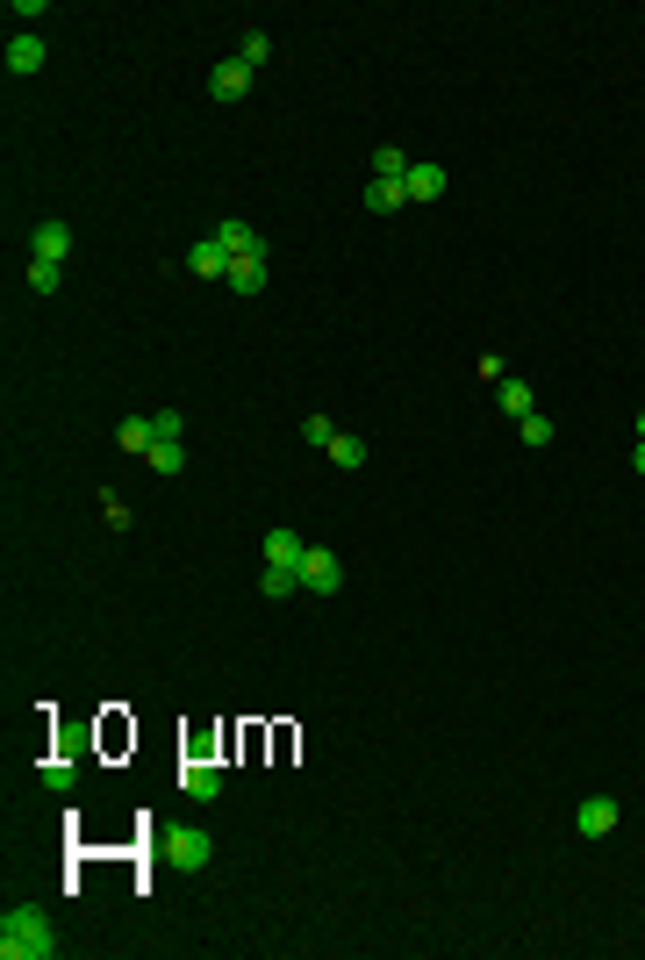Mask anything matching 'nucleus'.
<instances>
[{"instance_id":"obj_1","label":"nucleus","mask_w":645,"mask_h":960,"mask_svg":"<svg viewBox=\"0 0 645 960\" xmlns=\"http://www.w3.org/2000/svg\"><path fill=\"white\" fill-rule=\"evenodd\" d=\"M58 953V932L43 910H8L0 918V960H51Z\"/></svg>"},{"instance_id":"obj_2","label":"nucleus","mask_w":645,"mask_h":960,"mask_svg":"<svg viewBox=\"0 0 645 960\" xmlns=\"http://www.w3.org/2000/svg\"><path fill=\"white\" fill-rule=\"evenodd\" d=\"M208 832H194V824H187V832H158V860L165 867H187V875H194V867H208Z\"/></svg>"},{"instance_id":"obj_3","label":"nucleus","mask_w":645,"mask_h":960,"mask_svg":"<svg viewBox=\"0 0 645 960\" xmlns=\"http://www.w3.org/2000/svg\"><path fill=\"white\" fill-rule=\"evenodd\" d=\"M301 588H309V595H337L344 588V559L330 545H309V559H301Z\"/></svg>"},{"instance_id":"obj_4","label":"nucleus","mask_w":645,"mask_h":960,"mask_svg":"<svg viewBox=\"0 0 645 960\" xmlns=\"http://www.w3.org/2000/svg\"><path fill=\"white\" fill-rule=\"evenodd\" d=\"M29 251H36V258H51V266H65V251H72V223H65V215H43L36 237H29Z\"/></svg>"},{"instance_id":"obj_5","label":"nucleus","mask_w":645,"mask_h":960,"mask_svg":"<svg viewBox=\"0 0 645 960\" xmlns=\"http://www.w3.org/2000/svg\"><path fill=\"white\" fill-rule=\"evenodd\" d=\"M617 817H624V810H617V796H588V803L574 810L581 839H610V832H617Z\"/></svg>"},{"instance_id":"obj_6","label":"nucleus","mask_w":645,"mask_h":960,"mask_svg":"<svg viewBox=\"0 0 645 960\" xmlns=\"http://www.w3.org/2000/svg\"><path fill=\"white\" fill-rule=\"evenodd\" d=\"M208 94H215V101H244V94H251V65H244V58H223V65L208 72Z\"/></svg>"},{"instance_id":"obj_7","label":"nucleus","mask_w":645,"mask_h":960,"mask_svg":"<svg viewBox=\"0 0 645 960\" xmlns=\"http://www.w3.org/2000/svg\"><path fill=\"white\" fill-rule=\"evenodd\" d=\"M402 194H409V201H445V165L416 158V165L402 172Z\"/></svg>"},{"instance_id":"obj_8","label":"nucleus","mask_w":645,"mask_h":960,"mask_svg":"<svg viewBox=\"0 0 645 960\" xmlns=\"http://www.w3.org/2000/svg\"><path fill=\"white\" fill-rule=\"evenodd\" d=\"M180 789H187L194 803H215V796H223V767H208V760H187V767H180Z\"/></svg>"},{"instance_id":"obj_9","label":"nucleus","mask_w":645,"mask_h":960,"mask_svg":"<svg viewBox=\"0 0 645 960\" xmlns=\"http://www.w3.org/2000/svg\"><path fill=\"white\" fill-rule=\"evenodd\" d=\"M187 273H201V280H230V251L215 244V237H201V244L187 251Z\"/></svg>"},{"instance_id":"obj_10","label":"nucleus","mask_w":645,"mask_h":960,"mask_svg":"<svg viewBox=\"0 0 645 960\" xmlns=\"http://www.w3.org/2000/svg\"><path fill=\"white\" fill-rule=\"evenodd\" d=\"M301 559H309L301 531H287V523H280V531H266V566H294V574H301Z\"/></svg>"},{"instance_id":"obj_11","label":"nucleus","mask_w":645,"mask_h":960,"mask_svg":"<svg viewBox=\"0 0 645 960\" xmlns=\"http://www.w3.org/2000/svg\"><path fill=\"white\" fill-rule=\"evenodd\" d=\"M43 58H51V51H43V36H8V72H43Z\"/></svg>"},{"instance_id":"obj_12","label":"nucleus","mask_w":645,"mask_h":960,"mask_svg":"<svg viewBox=\"0 0 645 960\" xmlns=\"http://www.w3.org/2000/svg\"><path fill=\"white\" fill-rule=\"evenodd\" d=\"M359 201H366V215H395L409 194H402V180H366V187H359Z\"/></svg>"},{"instance_id":"obj_13","label":"nucleus","mask_w":645,"mask_h":960,"mask_svg":"<svg viewBox=\"0 0 645 960\" xmlns=\"http://www.w3.org/2000/svg\"><path fill=\"white\" fill-rule=\"evenodd\" d=\"M215 244H223L230 258H251V251H266V244H258V230H251V223H237V215H230V223H215Z\"/></svg>"},{"instance_id":"obj_14","label":"nucleus","mask_w":645,"mask_h":960,"mask_svg":"<svg viewBox=\"0 0 645 960\" xmlns=\"http://www.w3.org/2000/svg\"><path fill=\"white\" fill-rule=\"evenodd\" d=\"M230 287L251 301L258 287H266V251H251V258H230Z\"/></svg>"},{"instance_id":"obj_15","label":"nucleus","mask_w":645,"mask_h":960,"mask_svg":"<svg viewBox=\"0 0 645 960\" xmlns=\"http://www.w3.org/2000/svg\"><path fill=\"white\" fill-rule=\"evenodd\" d=\"M258 595L287 602V595H301V574H294V566H266V574H258Z\"/></svg>"},{"instance_id":"obj_16","label":"nucleus","mask_w":645,"mask_h":960,"mask_svg":"<svg viewBox=\"0 0 645 960\" xmlns=\"http://www.w3.org/2000/svg\"><path fill=\"white\" fill-rule=\"evenodd\" d=\"M495 402H502L509 416H531V409H538V402H531V387H524V380H516V373H509V380L495 387Z\"/></svg>"},{"instance_id":"obj_17","label":"nucleus","mask_w":645,"mask_h":960,"mask_svg":"<svg viewBox=\"0 0 645 960\" xmlns=\"http://www.w3.org/2000/svg\"><path fill=\"white\" fill-rule=\"evenodd\" d=\"M115 445H122V452H151V445H158V438H151V416H129V423L115 430Z\"/></svg>"},{"instance_id":"obj_18","label":"nucleus","mask_w":645,"mask_h":960,"mask_svg":"<svg viewBox=\"0 0 645 960\" xmlns=\"http://www.w3.org/2000/svg\"><path fill=\"white\" fill-rule=\"evenodd\" d=\"M237 58H244V65L258 72V65L273 58V36H266V29H244V43H237Z\"/></svg>"},{"instance_id":"obj_19","label":"nucleus","mask_w":645,"mask_h":960,"mask_svg":"<svg viewBox=\"0 0 645 960\" xmlns=\"http://www.w3.org/2000/svg\"><path fill=\"white\" fill-rule=\"evenodd\" d=\"M151 438H158V445H180V438H187V416H180V409H158V416H151Z\"/></svg>"},{"instance_id":"obj_20","label":"nucleus","mask_w":645,"mask_h":960,"mask_svg":"<svg viewBox=\"0 0 645 960\" xmlns=\"http://www.w3.org/2000/svg\"><path fill=\"white\" fill-rule=\"evenodd\" d=\"M409 165H416L409 151H395V144H387V151H373V180H402Z\"/></svg>"},{"instance_id":"obj_21","label":"nucleus","mask_w":645,"mask_h":960,"mask_svg":"<svg viewBox=\"0 0 645 960\" xmlns=\"http://www.w3.org/2000/svg\"><path fill=\"white\" fill-rule=\"evenodd\" d=\"M65 266H51V258H29V294H58Z\"/></svg>"},{"instance_id":"obj_22","label":"nucleus","mask_w":645,"mask_h":960,"mask_svg":"<svg viewBox=\"0 0 645 960\" xmlns=\"http://www.w3.org/2000/svg\"><path fill=\"white\" fill-rule=\"evenodd\" d=\"M516 438H524L531 452H545V445H552V423H545V416L531 409V416H516Z\"/></svg>"},{"instance_id":"obj_23","label":"nucleus","mask_w":645,"mask_h":960,"mask_svg":"<svg viewBox=\"0 0 645 960\" xmlns=\"http://www.w3.org/2000/svg\"><path fill=\"white\" fill-rule=\"evenodd\" d=\"M323 452H330L337 466H366V445H359V438H344V430H337V438H330Z\"/></svg>"},{"instance_id":"obj_24","label":"nucleus","mask_w":645,"mask_h":960,"mask_svg":"<svg viewBox=\"0 0 645 960\" xmlns=\"http://www.w3.org/2000/svg\"><path fill=\"white\" fill-rule=\"evenodd\" d=\"M144 459H151L158 473H180V466H187V445H151Z\"/></svg>"},{"instance_id":"obj_25","label":"nucleus","mask_w":645,"mask_h":960,"mask_svg":"<svg viewBox=\"0 0 645 960\" xmlns=\"http://www.w3.org/2000/svg\"><path fill=\"white\" fill-rule=\"evenodd\" d=\"M301 438H309V445H330L337 423H330V416H309V423H301Z\"/></svg>"},{"instance_id":"obj_26","label":"nucleus","mask_w":645,"mask_h":960,"mask_svg":"<svg viewBox=\"0 0 645 960\" xmlns=\"http://www.w3.org/2000/svg\"><path fill=\"white\" fill-rule=\"evenodd\" d=\"M72 774H79V767H65V760H51V767H43V789H58V796H65V789H72Z\"/></svg>"},{"instance_id":"obj_27","label":"nucleus","mask_w":645,"mask_h":960,"mask_svg":"<svg viewBox=\"0 0 645 960\" xmlns=\"http://www.w3.org/2000/svg\"><path fill=\"white\" fill-rule=\"evenodd\" d=\"M481 380H495V387H502V380H509V359H502V352H488V359H481Z\"/></svg>"},{"instance_id":"obj_28","label":"nucleus","mask_w":645,"mask_h":960,"mask_svg":"<svg viewBox=\"0 0 645 960\" xmlns=\"http://www.w3.org/2000/svg\"><path fill=\"white\" fill-rule=\"evenodd\" d=\"M631 466H638V473H645V438H638V452H631Z\"/></svg>"},{"instance_id":"obj_29","label":"nucleus","mask_w":645,"mask_h":960,"mask_svg":"<svg viewBox=\"0 0 645 960\" xmlns=\"http://www.w3.org/2000/svg\"><path fill=\"white\" fill-rule=\"evenodd\" d=\"M638 438H645V416H638Z\"/></svg>"}]
</instances>
